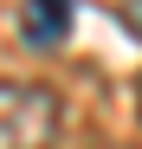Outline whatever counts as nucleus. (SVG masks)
Masks as SVG:
<instances>
[{"label": "nucleus", "mask_w": 142, "mask_h": 149, "mask_svg": "<svg viewBox=\"0 0 142 149\" xmlns=\"http://www.w3.org/2000/svg\"><path fill=\"white\" fill-rule=\"evenodd\" d=\"M116 26L129 39H142V0H116Z\"/></svg>", "instance_id": "3"}, {"label": "nucleus", "mask_w": 142, "mask_h": 149, "mask_svg": "<svg viewBox=\"0 0 142 149\" xmlns=\"http://www.w3.org/2000/svg\"><path fill=\"white\" fill-rule=\"evenodd\" d=\"M26 39L32 45H58L65 33H71V0H26Z\"/></svg>", "instance_id": "2"}, {"label": "nucleus", "mask_w": 142, "mask_h": 149, "mask_svg": "<svg viewBox=\"0 0 142 149\" xmlns=\"http://www.w3.org/2000/svg\"><path fill=\"white\" fill-rule=\"evenodd\" d=\"M58 123H65V104L52 97V84L0 78V149H52Z\"/></svg>", "instance_id": "1"}, {"label": "nucleus", "mask_w": 142, "mask_h": 149, "mask_svg": "<svg viewBox=\"0 0 142 149\" xmlns=\"http://www.w3.org/2000/svg\"><path fill=\"white\" fill-rule=\"evenodd\" d=\"M136 97H142V84H136Z\"/></svg>", "instance_id": "4"}]
</instances>
